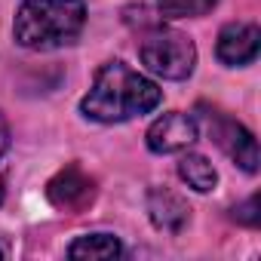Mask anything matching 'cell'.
<instances>
[{"label":"cell","mask_w":261,"mask_h":261,"mask_svg":"<svg viewBox=\"0 0 261 261\" xmlns=\"http://www.w3.org/2000/svg\"><path fill=\"white\" fill-rule=\"evenodd\" d=\"M160 98L163 92L157 89V83H151L123 62H108L98 68L92 89L80 101V111L95 123H123L154 111Z\"/></svg>","instance_id":"cell-1"},{"label":"cell","mask_w":261,"mask_h":261,"mask_svg":"<svg viewBox=\"0 0 261 261\" xmlns=\"http://www.w3.org/2000/svg\"><path fill=\"white\" fill-rule=\"evenodd\" d=\"M218 0H157V7L166 19H197L206 16Z\"/></svg>","instance_id":"cell-11"},{"label":"cell","mask_w":261,"mask_h":261,"mask_svg":"<svg viewBox=\"0 0 261 261\" xmlns=\"http://www.w3.org/2000/svg\"><path fill=\"white\" fill-rule=\"evenodd\" d=\"M46 197H49L53 206H59V209H65V212H77V209H83V206L92 203L95 185H92V178H89L80 166H65L59 175L49 178Z\"/></svg>","instance_id":"cell-6"},{"label":"cell","mask_w":261,"mask_h":261,"mask_svg":"<svg viewBox=\"0 0 261 261\" xmlns=\"http://www.w3.org/2000/svg\"><path fill=\"white\" fill-rule=\"evenodd\" d=\"M197 142V123L188 114L169 111L157 117L148 129V148L154 154H181Z\"/></svg>","instance_id":"cell-5"},{"label":"cell","mask_w":261,"mask_h":261,"mask_svg":"<svg viewBox=\"0 0 261 261\" xmlns=\"http://www.w3.org/2000/svg\"><path fill=\"white\" fill-rule=\"evenodd\" d=\"M203 117H206V123H209L212 142H215L240 169H246L249 175H255V172H258V145H255V136L249 133L246 126H240L237 120L221 117V114H215V111H209V114H203Z\"/></svg>","instance_id":"cell-4"},{"label":"cell","mask_w":261,"mask_h":261,"mask_svg":"<svg viewBox=\"0 0 261 261\" xmlns=\"http://www.w3.org/2000/svg\"><path fill=\"white\" fill-rule=\"evenodd\" d=\"M178 175H181V181H188V188H194L200 194H209L218 185L215 166L206 157H200V154H185L178 160Z\"/></svg>","instance_id":"cell-10"},{"label":"cell","mask_w":261,"mask_h":261,"mask_svg":"<svg viewBox=\"0 0 261 261\" xmlns=\"http://www.w3.org/2000/svg\"><path fill=\"white\" fill-rule=\"evenodd\" d=\"M233 218H237L240 224L258 227V221H261V215H258V197H249L243 206H237V209H233Z\"/></svg>","instance_id":"cell-12"},{"label":"cell","mask_w":261,"mask_h":261,"mask_svg":"<svg viewBox=\"0 0 261 261\" xmlns=\"http://www.w3.org/2000/svg\"><path fill=\"white\" fill-rule=\"evenodd\" d=\"M142 65L163 80H185L194 74L197 49L181 31L157 28L142 40Z\"/></svg>","instance_id":"cell-3"},{"label":"cell","mask_w":261,"mask_h":261,"mask_svg":"<svg viewBox=\"0 0 261 261\" xmlns=\"http://www.w3.org/2000/svg\"><path fill=\"white\" fill-rule=\"evenodd\" d=\"M120 255H123V246L111 233H86L68 246V258H77V261H111Z\"/></svg>","instance_id":"cell-9"},{"label":"cell","mask_w":261,"mask_h":261,"mask_svg":"<svg viewBox=\"0 0 261 261\" xmlns=\"http://www.w3.org/2000/svg\"><path fill=\"white\" fill-rule=\"evenodd\" d=\"M148 212H151V221L166 233H178L191 218L188 203L181 197H175L172 191H166V188H157V191L148 194Z\"/></svg>","instance_id":"cell-8"},{"label":"cell","mask_w":261,"mask_h":261,"mask_svg":"<svg viewBox=\"0 0 261 261\" xmlns=\"http://www.w3.org/2000/svg\"><path fill=\"white\" fill-rule=\"evenodd\" d=\"M258 46H261V31H258L255 25L233 22V25H227V28L218 34L215 53H218V59H221L224 65L237 68V65H249V62H255Z\"/></svg>","instance_id":"cell-7"},{"label":"cell","mask_w":261,"mask_h":261,"mask_svg":"<svg viewBox=\"0 0 261 261\" xmlns=\"http://www.w3.org/2000/svg\"><path fill=\"white\" fill-rule=\"evenodd\" d=\"M0 258H4V252H0Z\"/></svg>","instance_id":"cell-14"},{"label":"cell","mask_w":261,"mask_h":261,"mask_svg":"<svg viewBox=\"0 0 261 261\" xmlns=\"http://www.w3.org/2000/svg\"><path fill=\"white\" fill-rule=\"evenodd\" d=\"M83 25V0H25L16 13L13 31L25 49H59L74 43Z\"/></svg>","instance_id":"cell-2"},{"label":"cell","mask_w":261,"mask_h":261,"mask_svg":"<svg viewBox=\"0 0 261 261\" xmlns=\"http://www.w3.org/2000/svg\"><path fill=\"white\" fill-rule=\"evenodd\" d=\"M10 148V126L4 120V114H0V157H4V151Z\"/></svg>","instance_id":"cell-13"}]
</instances>
